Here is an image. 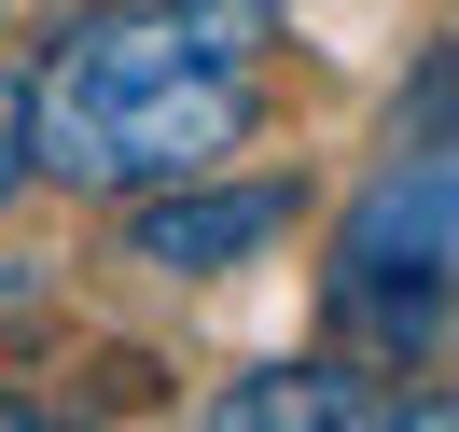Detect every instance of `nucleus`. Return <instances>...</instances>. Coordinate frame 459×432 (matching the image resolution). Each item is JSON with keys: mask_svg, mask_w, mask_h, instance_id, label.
Returning <instances> with one entry per match:
<instances>
[{"mask_svg": "<svg viewBox=\"0 0 459 432\" xmlns=\"http://www.w3.org/2000/svg\"><path fill=\"white\" fill-rule=\"evenodd\" d=\"M14 181H29V84L0 70V209H14Z\"/></svg>", "mask_w": 459, "mask_h": 432, "instance_id": "obj_6", "label": "nucleus"}, {"mask_svg": "<svg viewBox=\"0 0 459 432\" xmlns=\"http://www.w3.org/2000/svg\"><path fill=\"white\" fill-rule=\"evenodd\" d=\"M264 42L279 0H140V14H84L29 84V181L70 196H153L264 126Z\"/></svg>", "mask_w": 459, "mask_h": 432, "instance_id": "obj_1", "label": "nucleus"}, {"mask_svg": "<svg viewBox=\"0 0 459 432\" xmlns=\"http://www.w3.org/2000/svg\"><path fill=\"white\" fill-rule=\"evenodd\" d=\"M264 237H292V181H153L140 209H126V251L168 265V279H223V265H251Z\"/></svg>", "mask_w": 459, "mask_h": 432, "instance_id": "obj_3", "label": "nucleus"}, {"mask_svg": "<svg viewBox=\"0 0 459 432\" xmlns=\"http://www.w3.org/2000/svg\"><path fill=\"white\" fill-rule=\"evenodd\" d=\"M403 140H459V42L418 70V84H403Z\"/></svg>", "mask_w": 459, "mask_h": 432, "instance_id": "obj_5", "label": "nucleus"}, {"mask_svg": "<svg viewBox=\"0 0 459 432\" xmlns=\"http://www.w3.org/2000/svg\"><path fill=\"white\" fill-rule=\"evenodd\" d=\"M334 321L376 348L459 335V140H418L362 181V209L334 224Z\"/></svg>", "mask_w": 459, "mask_h": 432, "instance_id": "obj_2", "label": "nucleus"}, {"mask_svg": "<svg viewBox=\"0 0 459 432\" xmlns=\"http://www.w3.org/2000/svg\"><path fill=\"white\" fill-rule=\"evenodd\" d=\"M209 419H223V432H390V419H403V391L334 376V363H264V376H237Z\"/></svg>", "mask_w": 459, "mask_h": 432, "instance_id": "obj_4", "label": "nucleus"}]
</instances>
